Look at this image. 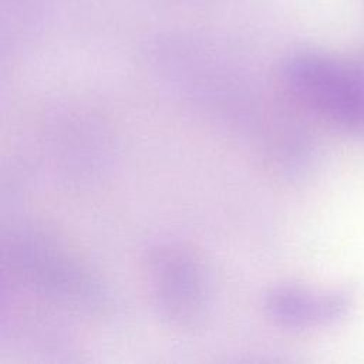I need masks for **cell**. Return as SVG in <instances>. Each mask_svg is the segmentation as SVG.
Returning a JSON list of instances; mask_svg holds the SVG:
<instances>
[{
	"label": "cell",
	"instance_id": "obj_2",
	"mask_svg": "<svg viewBox=\"0 0 364 364\" xmlns=\"http://www.w3.org/2000/svg\"><path fill=\"white\" fill-rule=\"evenodd\" d=\"M346 309L344 294L296 286L277 287L266 299V310L270 317L287 327L324 324L343 316Z\"/></svg>",
	"mask_w": 364,
	"mask_h": 364
},
{
	"label": "cell",
	"instance_id": "obj_1",
	"mask_svg": "<svg viewBox=\"0 0 364 364\" xmlns=\"http://www.w3.org/2000/svg\"><path fill=\"white\" fill-rule=\"evenodd\" d=\"M291 90L330 119L364 129V73L324 55L299 53L283 68Z\"/></svg>",
	"mask_w": 364,
	"mask_h": 364
},
{
	"label": "cell",
	"instance_id": "obj_3",
	"mask_svg": "<svg viewBox=\"0 0 364 364\" xmlns=\"http://www.w3.org/2000/svg\"><path fill=\"white\" fill-rule=\"evenodd\" d=\"M181 259H172V263L165 267L162 277V287L166 291V296L172 294L171 304L173 307V314L181 313L185 314L189 306L198 299L199 284L198 279L193 274L195 272L189 264L181 263Z\"/></svg>",
	"mask_w": 364,
	"mask_h": 364
}]
</instances>
